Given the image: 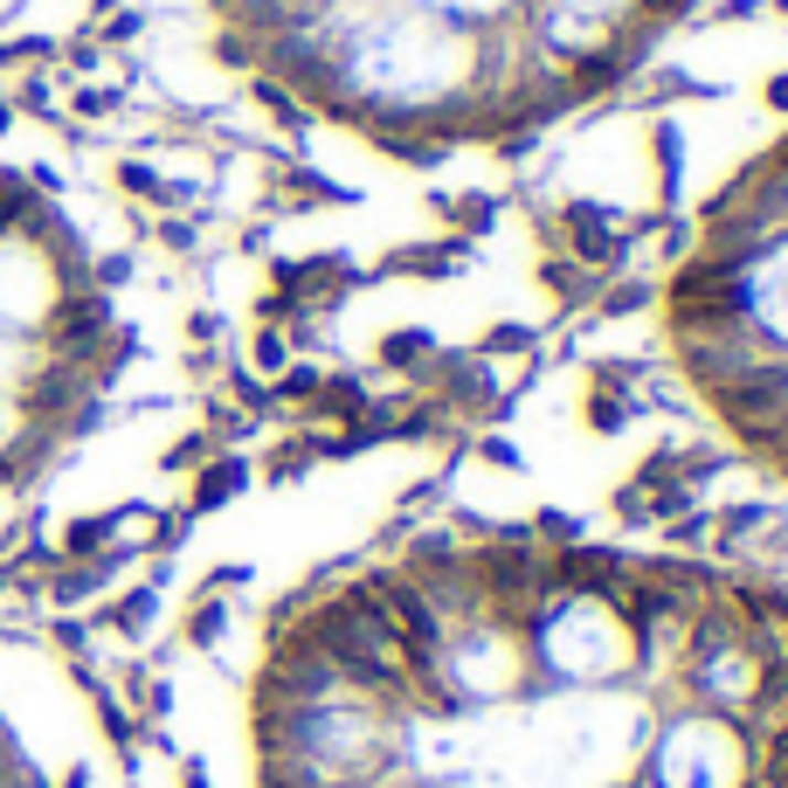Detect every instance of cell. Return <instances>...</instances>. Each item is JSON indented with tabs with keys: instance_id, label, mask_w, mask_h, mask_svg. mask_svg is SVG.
<instances>
[{
	"instance_id": "6da1fadb",
	"label": "cell",
	"mask_w": 788,
	"mask_h": 788,
	"mask_svg": "<svg viewBox=\"0 0 788 788\" xmlns=\"http://www.w3.org/2000/svg\"><path fill=\"white\" fill-rule=\"evenodd\" d=\"M685 0H215L222 49L381 146L450 152L588 104Z\"/></svg>"
},
{
	"instance_id": "7a4b0ae2",
	"label": "cell",
	"mask_w": 788,
	"mask_h": 788,
	"mask_svg": "<svg viewBox=\"0 0 788 788\" xmlns=\"http://www.w3.org/2000/svg\"><path fill=\"white\" fill-rule=\"evenodd\" d=\"M152 366L139 243L35 125L0 118V540L125 436Z\"/></svg>"
},
{
	"instance_id": "3957f363",
	"label": "cell",
	"mask_w": 788,
	"mask_h": 788,
	"mask_svg": "<svg viewBox=\"0 0 788 788\" xmlns=\"http://www.w3.org/2000/svg\"><path fill=\"white\" fill-rule=\"evenodd\" d=\"M671 332L726 429L788 470V139L713 207Z\"/></svg>"
},
{
	"instance_id": "277c9868",
	"label": "cell",
	"mask_w": 788,
	"mask_h": 788,
	"mask_svg": "<svg viewBox=\"0 0 788 788\" xmlns=\"http://www.w3.org/2000/svg\"><path fill=\"white\" fill-rule=\"evenodd\" d=\"M111 713L29 637L0 629V788H104Z\"/></svg>"
}]
</instances>
